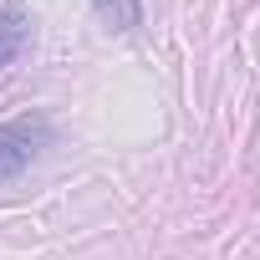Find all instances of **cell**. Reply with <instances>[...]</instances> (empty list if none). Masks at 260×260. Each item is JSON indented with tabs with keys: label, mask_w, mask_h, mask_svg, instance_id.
Segmentation results:
<instances>
[{
	"label": "cell",
	"mask_w": 260,
	"mask_h": 260,
	"mask_svg": "<svg viewBox=\"0 0 260 260\" xmlns=\"http://www.w3.org/2000/svg\"><path fill=\"white\" fill-rule=\"evenodd\" d=\"M26 36H31V11L21 0H6V6H0V67H11L21 56Z\"/></svg>",
	"instance_id": "obj_2"
},
{
	"label": "cell",
	"mask_w": 260,
	"mask_h": 260,
	"mask_svg": "<svg viewBox=\"0 0 260 260\" xmlns=\"http://www.w3.org/2000/svg\"><path fill=\"white\" fill-rule=\"evenodd\" d=\"M92 6H97V16H102L107 31H133V26L143 21V6H138V0H92Z\"/></svg>",
	"instance_id": "obj_3"
},
{
	"label": "cell",
	"mask_w": 260,
	"mask_h": 260,
	"mask_svg": "<svg viewBox=\"0 0 260 260\" xmlns=\"http://www.w3.org/2000/svg\"><path fill=\"white\" fill-rule=\"evenodd\" d=\"M46 143V122L41 117H16V122H0V184H11L31 169V158Z\"/></svg>",
	"instance_id": "obj_1"
}]
</instances>
